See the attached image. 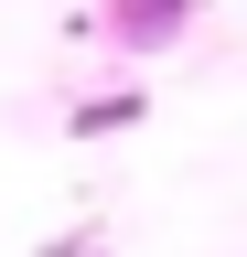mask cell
I'll list each match as a JSON object with an SVG mask.
<instances>
[{
  "mask_svg": "<svg viewBox=\"0 0 247 257\" xmlns=\"http://www.w3.org/2000/svg\"><path fill=\"white\" fill-rule=\"evenodd\" d=\"M150 118V86H108V96H86V107H65L75 140H118V128H140Z\"/></svg>",
  "mask_w": 247,
  "mask_h": 257,
  "instance_id": "cell-2",
  "label": "cell"
},
{
  "mask_svg": "<svg viewBox=\"0 0 247 257\" xmlns=\"http://www.w3.org/2000/svg\"><path fill=\"white\" fill-rule=\"evenodd\" d=\"M108 22H86V32H108L118 54H172L183 32H194V11L204 0H97Z\"/></svg>",
  "mask_w": 247,
  "mask_h": 257,
  "instance_id": "cell-1",
  "label": "cell"
}]
</instances>
